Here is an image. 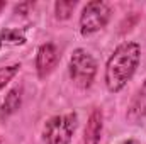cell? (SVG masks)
Returning <instances> with one entry per match:
<instances>
[{
	"instance_id": "1",
	"label": "cell",
	"mask_w": 146,
	"mask_h": 144,
	"mask_svg": "<svg viewBox=\"0 0 146 144\" xmlns=\"http://www.w3.org/2000/svg\"><path fill=\"white\" fill-rule=\"evenodd\" d=\"M141 61V46L134 41L121 42L109 56L104 70V81L110 93H119L134 73Z\"/></svg>"
},
{
	"instance_id": "2",
	"label": "cell",
	"mask_w": 146,
	"mask_h": 144,
	"mask_svg": "<svg viewBox=\"0 0 146 144\" xmlns=\"http://www.w3.org/2000/svg\"><path fill=\"white\" fill-rule=\"evenodd\" d=\"M97 59L83 48H76L68 61V75L75 87L87 90L92 87L97 75Z\"/></svg>"
},
{
	"instance_id": "3",
	"label": "cell",
	"mask_w": 146,
	"mask_h": 144,
	"mask_svg": "<svg viewBox=\"0 0 146 144\" xmlns=\"http://www.w3.org/2000/svg\"><path fill=\"white\" fill-rule=\"evenodd\" d=\"M76 126H78L76 112L49 117L41 132L42 144H70L76 131Z\"/></svg>"
},
{
	"instance_id": "4",
	"label": "cell",
	"mask_w": 146,
	"mask_h": 144,
	"mask_svg": "<svg viewBox=\"0 0 146 144\" xmlns=\"http://www.w3.org/2000/svg\"><path fill=\"white\" fill-rule=\"evenodd\" d=\"M112 15V9L109 3L102 2V0H94L88 2L80 14L78 19V27H80V34L83 37L92 36L99 31H102L110 20Z\"/></svg>"
},
{
	"instance_id": "5",
	"label": "cell",
	"mask_w": 146,
	"mask_h": 144,
	"mask_svg": "<svg viewBox=\"0 0 146 144\" xmlns=\"http://www.w3.org/2000/svg\"><path fill=\"white\" fill-rule=\"evenodd\" d=\"M60 61L58 48L53 42H44L37 48L36 53V73L39 78L49 76Z\"/></svg>"
},
{
	"instance_id": "6",
	"label": "cell",
	"mask_w": 146,
	"mask_h": 144,
	"mask_svg": "<svg viewBox=\"0 0 146 144\" xmlns=\"http://www.w3.org/2000/svg\"><path fill=\"white\" fill-rule=\"evenodd\" d=\"M126 119L129 124L141 126L146 122V80L141 83V87L136 90L134 97L131 98V104L126 112Z\"/></svg>"
},
{
	"instance_id": "7",
	"label": "cell",
	"mask_w": 146,
	"mask_h": 144,
	"mask_svg": "<svg viewBox=\"0 0 146 144\" xmlns=\"http://www.w3.org/2000/svg\"><path fill=\"white\" fill-rule=\"evenodd\" d=\"M102 131H104V114L100 108H94L88 115L83 131V144H100Z\"/></svg>"
},
{
	"instance_id": "8",
	"label": "cell",
	"mask_w": 146,
	"mask_h": 144,
	"mask_svg": "<svg viewBox=\"0 0 146 144\" xmlns=\"http://www.w3.org/2000/svg\"><path fill=\"white\" fill-rule=\"evenodd\" d=\"M22 105V88L21 87H14L7 92L2 105H0V120H7L9 117H12Z\"/></svg>"
},
{
	"instance_id": "9",
	"label": "cell",
	"mask_w": 146,
	"mask_h": 144,
	"mask_svg": "<svg viewBox=\"0 0 146 144\" xmlns=\"http://www.w3.org/2000/svg\"><path fill=\"white\" fill-rule=\"evenodd\" d=\"M26 42H27V37H26L24 29H19V27H3L0 31V49L22 46Z\"/></svg>"
},
{
	"instance_id": "10",
	"label": "cell",
	"mask_w": 146,
	"mask_h": 144,
	"mask_svg": "<svg viewBox=\"0 0 146 144\" xmlns=\"http://www.w3.org/2000/svg\"><path fill=\"white\" fill-rule=\"evenodd\" d=\"M76 7L75 0H58L54 2V17L58 20H68Z\"/></svg>"
},
{
	"instance_id": "11",
	"label": "cell",
	"mask_w": 146,
	"mask_h": 144,
	"mask_svg": "<svg viewBox=\"0 0 146 144\" xmlns=\"http://www.w3.org/2000/svg\"><path fill=\"white\" fill-rule=\"evenodd\" d=\"M19 70H21V65L19 63L7 65V66H2L0 68V92L12 81V78L19 73Z\"/></svg>"
},
{
	"instance_id": "12",
	"label": "cell",
	"mask_w": 146,
	"mask_h": 144,
	"mask_svg": "<svg viewBox=\"0 0 146 144\" xmlns=\"http://www.w3.org/2000/svg\"><path fill=\"white\" fill-rule=\"evenodd\" d=\"M34 7V3L33 2H24V3H19V5H15V14H22V15H26L27 12H29V9H33Z\"/></svg>"
},
{
	"instance_id": "13",
	"label": "cell",
	"mask_w": 146,
	"mask_h": 144,
	"mask_svg": "<svg viewBox=\"0 0 146 144\" xmlns=\"http://www.w3.org/2000/svg\"><path fill=\"white\" fill-rule=\"evenodd\" d=\"M119 144H139L136 139H126V141H122V143H119Z\"/></svg>"
},
{
	"instance_id": "14",
	"label": "cell",
	"mask_w": 146,
	"mask_h": 144,
	"mask_svg": "<svg viewBox=\"0 0 146 144\" xmlns=\"http://www.w3.org/2000/svg\"><path fill=\"white\" fill-rule=\"evenodd\" d=\"M5 5H7V3H5V2H0V12H2V10H3V9H5Z\"/></svg>"
}]
</instances>
